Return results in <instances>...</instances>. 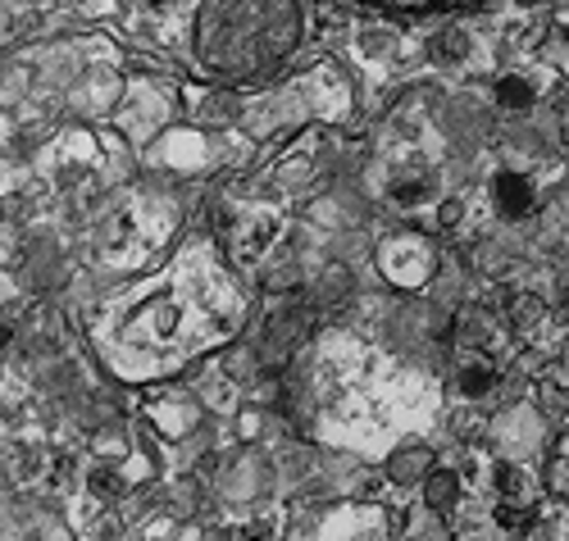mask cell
<instances>
[{
	"label": "cell",
	"instance_id": "cell-1",
	"mask_svg": "<svg viewBox=\"0 0 569 541\" xmlns=\"http://www.w3.org/2000/svg\"><path fill=\"white\" fill-rule=\"evenodd\" d=\"M378 269H383V278L397 287H423L438 273V251H433V241L401 232V237H388L378 246Z\"/></svg>",
	"mask_w": 569,
	"mask_h": 541
},
{
	"label": "cell",
	"instance_id": "cell-2",
	"mask_svg": "<svg viewBox=\"0 0 569 541\" xmlns=\"http://www.w3.org/2000/svg\"><path fill=\"white\" fill-rule=\"evenodd\" d=\"M506 341H510V337H506V328H501L492 314L469 310L465 319H456V355L501 364V360H506Z\"/></svg>",
	"mask_w": 569,
	"mask_h": 541
},
{
	"label": "cell",
	"instance_id": "cell-3",
	"mask_svg": "<svg viewBox=\"0 0 569 541\" xmlns=\"http://www.w3.org/2000/svg\"><path fill=\"white\" fill-rule=\"evenodd\" d=\"M278 232H282V219H278L273 210H256V214H247L242 223L232 228V256L242 260V264H256L260 256L273 251Z\"/></svg>",
	"mask_w": 569,
	"mask_h": 541
},
{
	"label": "cell",
	"instance_id": "cell-4",
	"mask_svg": "<svg viewBox=\"0 0 569 541\" xmlns=\"http://www.w3.org/2000/svg\"><path fill=\"white\" fill-rule=\"evenodd\" d=\"M488 191H492V206H497L501 219H525V214H533V206H538L533 178L515 173V169H501V173L488 182Z\"/></svg>",
	"mask_w": 569,
	"mask_h": 541
},
{
	"label": "cell",
	"instance_id": "cell-5",
	"mask_svg": "<svg viewBox=\"0 0 569 541\" xmlns=\"http://www.w3.org/2000/svg\"><path fill=\"white\" fill-rule=\"evenodd\" d=\"M433 191H438V173L429 169V160H415V164H401L392 178H388V201L401 206V210H415L423 201H433Z\"/></svg>",
	"mask_w": 569,
	"mask_h": 541
},
{
	"label": "cell",
	"instance_id": "cell-6",
	"mask_svg": "<svg viewBox=\"0 0 569 541\" xmlns=\"http://www.w3.org/2000/svg\"><path fill=\"white\" fill-rule=\"evenodd\" d=\"M423 51H429V60H438V64H465L473 51H479V37H473V28H465V23H447L423 41Z\"/></svg>",
	"mask_w": 569,
	"mask_h": 541
},
{
	"label": "cell",
	"instance_id": "cell-7",
	"mask_svg": "<svg viewBox=\"0 0 569 541\" xmlns=\"http://www.w3.org/2000/svg\"><path fill=\"white\" fill-rule=\"evenodd\" d=\"M497 382H501V364H488V360L460 355L456 369H451V387H456V397H465V401H483Z\"/></svg>",
	"mask_w": 569,
	"mask_h": 541
},
{
	"label": "cell",
	"instance_id": "cell-8",
	"mask_svg": "<svg viewBox=\"0 0 569 541\" xmlns=\"http://www.w3.org/2000/svg\"><path fill=\"white\" fill-rule=\"evenodd\" d=\"M401 46H406L401 32L388 28V23H365V28L356 32V51H360L365 60H397Z\"/></svg>",
	"mask_w": 569,
	"mask_h": 541
},
{
	"label": "cell",
	"instance_id": "cell-9",
	"mask_svg": "<svg viewBox=\"0 0 569 541\" xmlns=\"http://www.w3.org/2000/svg\"><path fill=\"white\" fill-rule=\"evenodd\" d=\"M510 332L515 337H533L542 323H547V301L538 297V291H515L510 297Z\"/></svg>",
	"mask_w": 569,
	"mask_h": 541
},
{
	"label": "cell",
	"instance_id": "cell-10",
	"mask_svg": "<svg viewBox=\"0 0 569 541\" xmlns=\"http://www.w3.org/2000/svg\"><path fill=\"white\" fill-rule=\"evenodd\" d=\"M533 101H538L533 78H525V73H506V78H497V106H501V110H529Z\"/></svg>",
	"mask_w": 569,
	"mask_h": 541
},
{
	"label": "cell",
	"instance_id": "cell-11",
	"mask_svg": "<svg viewBox=\"0 0 569 541\" xmlns=\"http://www.w3.org/2000/svg\"><path fill=\"white\" fill-rule=\"evenodd\" d=\"M123 6H128V14L141 19V23H169V19L187 6V0H123Z\"/></svg>",
	"mask_w": 569,
	"mask_h": 541
},
{
	"label": "cell",
	"instance_id": "cell-12",
	"mask_svg": "<svg viewBox=\"0 0 569 541\" xmlns=\"http://www.w3.org/2000/svg\"><path fill=\"white\" fill-rule=\"evenodd\" d=\"M456 491H460V478L447 473V469H438L429 482H423V497H429L433 510H451L456 505Z\"/></svg>",
	"mask_w": 569,
	"mask_h": 541
},
{
	"label": "cell",
	"instance_id": "cell-13",
	"mask_svg": "<svg viewBox=\"0 0 569 541\" xmlns=\"http://www.w3.org/2000/svg\"><path fill=\"white\" fill-rule=\"evenodd\" d=\"M497 487H501V497H506V501H525L529 473L519 469V464H497Z\"/></svg>",
	"mask_w": 569,
	"mask_h": 541
},
{
	"label": "cell",
	"instance_id": "cell-14",
	"mask_svg": "<svg viewBox=\"0 0 569 541\" xmlns=\"http://www.w3.org/2000/svg\"><path fill=\"white\" fill-rule=\"evenodd\" d=\"M556 237L565 241V251H569V196H565V201L556 206Z\"/></svg>",
	"mask_w": 569,
	"mask_h": 541
}]
</instances>
